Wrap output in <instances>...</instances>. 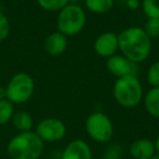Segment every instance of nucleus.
<instances>
[{
	"mask_svg": "<svg viewBox=\"0 0 159 159\" xmlns=\"http://www.w3.org/2000/svg\"><path fill=\"white\" fill-rule=\"evenodd\" d=\"M119 50L134 63L143 62L152 50V39L142 27H128L118 35Z\"/></svg>",
	"mask_w": 159,
	"mask_h": 159,
	"instance_id": "f257e3e1",
	"label": "nucleus"
},
{
	"mask_svg": "<svg viewBox=\"0 0 159 159\" xmlns=\"http://www.w3.org/2000/svg\"><path fill=\"white\" fill-rule=\"evenodd\" d=\"M44 141L36 132H21L8 144L7 152L11 159H38L44 152Z\"/></svg>",
	"mask_w": 159,
	"mask_h": 159,
	"instance_id": "f03ea898",
	"label": "nucleus"
},
{
	"mask_svg": "<svg viewBox=\"0 0 159 159\" xmlns=\"http://www.w3.org/2000/svg\"><path fill=\"white\" fill-rule=\"evenodd\" d=\"M113 97L120 106L134 108L143 99V87L136 75L118 77L113 85Z\"/></svg>",
	"mask_w": 159,
	"mask_h": 159,
	"instance_id": "7ed1b4c3",
	"label": "nucleus"
},
{
	"mask_svg": "<svg viewBox=\"0 0 159 159\" xmlns=\"http://www.w3.org/2000/svg\"><path fill=\"white\" fill-rule=\"evenodd\" d=\"M86 23V14L79 5H66L58 14L57 27L63 35L75 36L82 32Z\"/></svg>",
	"mask_w": 159,
	"mask_h": 159,
	"instance_id": "20e7f679",
	"label": "nucleus"
},
{
	"mask_svg": "<svg viewBox=\"0 0 159 159\" xmlns=\"http://www.w3.org/2000/svg\"><path fill=\"white\" fill-rule=\"evenodd\" d=\"M7 99L12 104H23L31 99L35 89V83L30 74L21 72L16 74L7 87Z\"/></svg>",
	"mask_w": 159,
	"mask_h": 159,
	"instance_id": "39448f33",
	"label": "nucleus"
},
{
	"mask_svg": "<svg viewBox=\"0 0 159 159\" xmlns=\"http://www.w3.org/2000/svg\"><path fill=\"white\" fill-rule=\"evenodd\" d=\"M85 130L89 136L97 143H108L113 135V124L104 112L96 111L89 115L85 122Z\"/></svg>",
	"mask_w": 159,
	"mask_h": 159,
	"instance_id": "423d86ee",
	"label": "nucleus"
},
{
	"mask_svg": "<svg viewBox=\"0 0 159 159\" xmlns=\"http://www.w3.org/2000/svg\"><path fill=\"white\" fill-rule=\"evenodd\" d=\"M36 133L44 142L53 143L62 139L66 136V128L63 121L56 118L44 119L38 123Z\"/></svg>",
	"mask_w": 159,
	"mask_h": 159,
	"instance_id": "0eeeda50",
	"label": "nucleus"
},
{
	"mask_svg": "<svg viewBox=\"0 0 159 159\" xmlns=\"http://www.w3.org/2000/svg\"><path fill=\"white\" fill-rule=\"evenodd\" d=\"M94 50L102 58H109L116 55L119 50L118 35L113 32H105L100 34L94 43Z\"/></svg>",
	"mask_w": 159,
	"mask_h": 159,
	"instance_id": "6e6552de",
	"label": "nucleus"
},
{
	"mask_svg": "<svg viewBox=\"0 0 159 159\" xmlns=\"http://www.w3.org/2000/svg\"><path fill=\"white\" fill-rule=\"evenodd\" d=\"M107 69L112 75L117 77H122L125 75H131L136 73V64L130 61L124 56L113 55L107 58Z\"/></svg>",
	"mask_w": 159,
	"mask_h": 159,
	"instance_id": "1a4fd4ad",
	"label": "nucleus"
},
{
	"mask_svg": "<svg viewBox=\"0 0 159 159\" xmlns=\"http://www.w3.org/2000/svg\"><path fill=\"white\" fill-rule=\"evenodd\" d=\"M93 154L89 145L82 139L70 142L62 152L61 159H92Z\"/></svg>",
	"mask_w": 159,
	"mask_h": 159,
	"instance_id": "9d476101",
	"label": "nucleus"
},
{
	"mask_svg": "<svg viewBox=\"0 0 159 159\" xmlns=\"http://www.w3.org/2000/svg\"><path fill=\"white\" fill-rule=\"evenodd\" d=\"M66 47H68V38L59 31L47 36L44 44L45 51L52 57H58L62 55L66 50Z\"/></svg>",
	"mask_w": 159,
	"mask_h": 159,
	"instance_id": "9b49d317",
	"label": "nucleus"
},
{
	"mask_svg": "<svg viewBox=\"0 0 159 159\" xmlns=\"http://www.w3.org/2000/svg\"><path fill=\"white\" fill-rule=\"evenodd\" d=\"M131 157L134 159H149L156 154L155 143L149 139H139L132 142L129 148Z\"/></svg>",
	"mask_w": 159,
	"mask_h": 159,
	"instance_id": "f8f14e48",
	"label": "nucleus"
},
{
	"mask_svg": "<svg viewBox=\"0 0 159 159\" xmlns=\"http://www.w3.org/2000/svg\"><path fill=\"white\" fill-rule=\"evenodd\" d=\"M144 106L148 115L159 119V86L152 87L144 97Z\"/></svg>",
	"mask_w": 159,
	"mask_h": 159,
	"instance_id": "ddd939ff",
	"label": "nucleus"
},
{
	"mask_svg": "<svg viewBox=\"0 0 159 159\" xmlns=\"http://www.w3.org/2000/svg\"><path fill=\"white\" fill-rule=\"evenodd\" d=\"M12 124L20 132H27L33 128V118L26 111H19L12 117Z\"/></svg>",
	"mask_w": 159,
	"mask_h": 159,
	"instance_id": "4468645a",
	"label": "nucleus"
},
{
	"mask_svg": "<svg viewBox=\"0 0 159 159\" xmlns=\"http://www.w3.org/2000/svg\"><path fill=\"white\" fill-rule=\"evenodd\" d=\"M115 0H85V6L91 12L96 14H104L113 8Z\"/></svg>",
	"mask_w": 159,
	"mask_h": 159,
	"instance_id": "2eb2a0df",
	"label": "nucleus"
},
{
	"mask_svg": "<svg viewBox=\"0 0 159 159\" xmlns=\"http://www.w3.org/2000/svg\"><path fill=\"white\" fill-rule=\"evenodd\" d=\"M13 115V104L8 99L0 100V125H5L9 121H11Z\"/></svg>",
	"mask_w": 159,
	"mask_h": 159,
	"instance_id": "dca6fc26",
	"label": "nucleus"
},
{
	"mask_svg": "<svg viewBox=\"0 0 159 159\" xmlns=\"http://www.w3.org/2000/svg\"><path fill=\"white\" fill-rule=\"evenodd\" d=\"M38 6L46 11L55 12L60 11L66 5H69V0H37Z\"/></svg>",
	"mask_w": 159,
	"mask_h": 159,
	"instance_id": "f3484780",
	"label": "nucleus"
},
{
	"mask_svg": "<svg viewBox=\"0 0 159 159\" xmlns=\"http://www.w3.org/2000/svg\"><path fill=\"white\" fill-rule=\"evenodd\" d=\"M142 9L148 19H159V0H143Z\"/></svg>",
	"mask_w": 159,
	"mask_h": 159,
	"instance_id": "a211bd4d",
	"label": "nucleus"
},
{
	"mask_svg": "<svg viewBox=\"0 0 159 159\" xmlns=\"http://www.w3.org/2000/svg\"><path fill=\"white\" fill-rule=\"evenodd\" d=\"M143 30L150 39L159 37V19H148Z\"/></svg>",
	"mask_w": 159,
	"mask_h": 159,
	"instance_id": "6ab92c4d",
	"label": "nucleus"
},
{
	"mask_svg": "<svg viewBox=\"0 0 159 159\" xmlns=\"http://www.w3.org/2000/svg\"><path fill=\"white\" fill-rule=\"evenodd\" d=\"M147 81L152 87L159 86V61H156L149 66L147 71Z\"/></svg>",
	"mask_w": 159,
	"mask_h": 159,
	"instance_id": "aec40b11",
	"label": "nucleus"
},
{
	"mask_svg": "<svg viewBox=\"0 0 159 159\" xmlns=\"http://www.w3.org/2000/svg\"><path fill=\"white\" fill-rule=\"evenodd\" d=\"M9 33H10L9 20H8V18L2 12H0V42L5 40L8 37Z\"/></svg>",
	"mask_w": 159,
	"mask_h": 159,
	"instance_id": "412c9836",
	"label": "nucleus"
},
{
	"mask_svg": "<svg viewBox=\"0 0 159 159\" xmlns=\"http://www.w3.org/2000/svg\"><path fill=\"white\" fill-rule=\"evenodd\" d=\"M117 146H112L110 149L107 150L106 152V159H118L120 156V150L117 152Z\"/></svg>",
	"mask_w": 159,
	"mask_h": 159,
	"instance_id": "4be33fe9",
	"label": "nucleus"
},
{
	"mask_svg": "<svg viewBox=\"0 0 159 159\" xmlns=\"http://www.w3.org/2000/svg\"><path fill=\"white\" fill-rule=\"evenodd\" d=\"M125 5L128 6L130 9L134 10V9H137V8L139 7V0H126Z\"/></svg>",
	"mask_w": 159,
	"mask_h": 159,
	"instance_id": "5701e85b",
	"label": "nucleus"
},
{
	"mask_svg": "<svg viewBox=\"0 0 159 159\" xmlns=\"http://www.w3.org/2000/svg\"><path fill=\"white\" fill-rule=\"evenodd\" d=\"M7 99V89L6 87L0 86V100Z\"/></svg>",
	"mask_w": 159,
	"mask_h": 159,
	"instance_id": "b1692460",
	"label": "nucleus"
},
{
	"mask_svg": "<svg viewBox=\"0 0 159 159\" xmlns=\"http://www.w3.org/2000/svg\"><path fill=\"white\" fill-rule=\"evenodd\" d=\"M155 148H156V152L159 154V136L156 139V142H155Z\"/></svg>",
	"mask_w": 159,
	"mask_h": 159,
	"instance_id": "393cba45",
	"label": "nucleus"
},
{
	"mask_svg": "<svg viewBox=\"0 0 159 159\" xmlns=\"http://www.w3.org/2000/svg\"><path fill=\"white\" fill-rule=\"evenodd\" d=\"M149 159H159V154H155V155H152V156L150 157Z\"/></svg>",
	"mask_w": 159,
	"mask_h": 159,
	"instance_id": "a878e982",
	"label": "nucleus"
},
{
	"mask_svg": "<svg viewBox=\"0 0 159 159\" xmlns=\"http://www.w3.org/2000/svg\"><path fill=\"white\" fill-rule=\"evenodd\" d=\"M119 1H123V2H125L126 0H119Z\"/></svg>",
	"mask_w": 159,
	"mask_h": 159,
	"instance_id": "bb28decb",
	"label": "nucleus"
},
{
	"mask_svg": "<svg viewBox=\"0 0 159 159\" xmlns=\"http://www.w3.org/2000/svg\"><path fill=\"white\" fill-rule=\"evenodd\" d=\"M118 159H120V158H118Z\"/></svg>",
	"mask_w": 159,
	"mask_h": 159,
	"instance_id": "cd10ccee",
	"label": "nucleus"
}]
</instances>
